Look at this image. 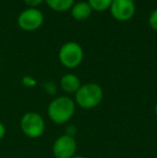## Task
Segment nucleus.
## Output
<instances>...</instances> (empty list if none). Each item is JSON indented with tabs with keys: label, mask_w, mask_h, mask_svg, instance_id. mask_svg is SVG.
<instances>
[{
	"label": "nucleus",
	"mask_w": 157,
	"mask_h": 158,
	"mask_svg": "<svg viewBox=\"0 0 157 158\" xmlns=\"http://www.w3.org/2000/svg\"><path fill=\"white\" fill-rule=\"evenodd\" d=\"M155 115H156V117H157V103H156V106H155Z\"/></svg>",
	"instance_id": "f3484780"
},
{
	"label": "nucleus",
	"mask_w": 157,
	"mask_h": 158,
	"mask_svg": "<svg viewBox=\"0 0 157 158\" xmlns=\"http://www.w3.org/2000/svg\"><path fill=\"white\" fill-rule=\"evenodd\" d=\"M83 57V48L76 42H67L59 50V61L66 68H76L81 64Z\"/></svg>",
	"instance_id": "20e7f679"
},
{
	"label": "nucleus",
	"mask_w": 157,
	"mask_h": 158,
	"mask_svg": "<svg viewBox=\"0 0 157 158\" xmlns=\"http://www.w3.org/2000/svg\"><path fill=\"white\" fill-rule=\"evenodd\" d=\"M22 83H23L26 87H34V86H36L37 81L32 77H30V75H26V77H24L23 79H22Z\"/></svg>",
	"instance_id": "f8f14e48"
},
{
	"label": "nucleus",
	"mask_w": 157,
	"mask_h": 158,
	"mask_svg": "<svg viewBox=\"0 0 157 158\" xmlns=\"http://www.w3.org/2000/svg\"><path fill=\"white\" fill-rule=\"evenodd\" d=\"M76 141L74 137L63 135L55 140L53 144V155L55 158H72L76 156Z\"/></svg>",
	"instance_id": "423d86ee"
},
{
	"label": "nucleus",
	"mask_w": 157,
	"mask_h": 158,
	"mask_svg": "<svg viewBox=\"0 0 157 158\" xmlns=\"http://www.w3.org/2000/svg\"><path fill=\"white\" fill-rule=\"evenodd\" d=\"M92 12L93 10L89 4H88V2H84V1L74 3L71 8V15L76 21L87 19L92 15Z\"/></svg>",
	"instance_id": "1a4fd4ad"
},
{
	"label": "nucleus",
	"mask_w": 157,
	"mask_h": 158,
	"mask_svg": "<svg viewBox=\"0 0 157 158\" xmlns=\"http://www.w3.org/2000/svg\"><path fill=\"white\" fill-rule=\"evenodd\" d=\"M48 6L57 12H64L72 8L74 0H45Z\"/></svg>",
	"instance_id": "9d476101"
},
{
	"label": "nucleus",
	"mask_w": 157,
	"mask_h": 158,
	"mask_svg": "<svg viewBox=\"0 0 157 158\" xmlns=\"http://www.w3.org/2000/svg\"><path fill=\"white\" fill-rule=\"evenodd\" d=\"M24 1H25V3L27 4V6H29L30 8H35V6L41 4L44 0H24Z\"/></svg>",
	"instance_id": "2eb2a0df"
},
{
	"label": "nucleus",
	"mask_w": 157,
	"mask_h": 158,
	"mask_svg": "<svg viewBox=\"0 0 157 158\" xmlns=\"http://www.w3.org/2000/svg\"><path fill=\"white\" fill-rule=\"evenodd\" d=\"M44 88H45V90L50 95H54L55 93H56V90H57L56 89V84L53 83V82H48V83H45Z\"/></svg>",
	"instance_id": "4468645a"
},
{
	"label": "nucleus",
	"mask_w": 157,
	"mask_h": 158,
	"mask_svg": "<svg viewBox=\"0 0 157 158\" xmlns=\"http://www.w3.org/2000/svg\"><path fill=\"white\" fill-rule=\"evenodd\" d=\"M43 14L37 8H28L21 12L17 17V24L23 30L34 31L40 28L43 24Z\"/></svg>",
	"instance_id": "39448f33"
},
{
	"label": "nucleus",
	"mask_w": 157,
	"mask_h": 158,
	"mask_svg": "<svg viewBox=\"0 0 157 158\" xmlns=\"http://www.w3.org/2000/svg\"><path fill=\"white\" fill-rule=\"evenodd\" d=\"M112 1L113 0H88L87 2L92 8V10L101 12V11L110 9Z\"/></svg>",
	"instance_id": "9b49d317"
},
{
	"label": "nucleus",
	"mask_w": 157,
	"mask_h": 158,
	"mask_svg": "<svg viewBox=\"0 0 157 158\" xmlns=\"http://www.w3.org/2000/svg\"><path fill=\"white\" fill-rule=\"evenodd\" d=\"M21 129L26 137L30 139H37L41 137L45 130V123L44 119L39 113L37 112H27L22 116Z\"/></svg>",
	"instance_id": "7ed1b4c3"
},
{
	"label": "nucleus",
	"mask_w": 157,
	"mask_h": 158,
	"mask_svg": "<svg viewBox=\"0 0 157 158\" xmlns=\"http://www.w3.org/2000/svg\"><path fill=\"white\" fill-rule=\"evenodd\" d=\"M103 98V90L96 83H86L81 85L76 93V102L81 108L89 110L100 104Z\"/></svg>",
	"instance_id": "f03ea898"
},
{
	"label": "nucleus",
	"mask_w": 157,
	"mask_h": 158,
	"mask_svg": "<svg viewBox=\"0 0 157 158\" xmlns=\"http://www.w3.org/2000/svg\"><path fill=\"white\" fill-rule=\"evenodd\" d=\"M110 10L114 19L125 22L134 16L136 12V4L132 0H113Z\"/></svg>",
	"instance_id": "0eeeda50"
},
{
	"label": "nucleus",
	"mask_w": 157,
	"mask_h": 158,
	"mask_svg": "<svg viewBox=\"0 0 157 158\" xmlns=\"http://www.w3.org/2000/svg\"><path fill=\"white\" fill-rule=\"evenodd\" d=\"M72 158H85V157H83V156H73Z\"/></svg>",
	"instance_id": "a211bd4d"
},
{
	"label": "nucleus",
	"mask_w": 157,
	"mask_h": 158,
	"mask_svg": "<svg viewBox=\"0 0 157 158\" xmlns=\"http://www.w3.org/2000/svg\"><path fill=\"white\" fill-rule=\"evenodd\" d=\"M76 112V102L69 97L60 96L50 102L48 106V115L53 123L61 125L73 117Z\"/></svg>",
	"instance_id": "f257e3e1"
},
{
	"label": "nucleus",
	"mask_w": 157,
	"mask_h": 158,
	"mask_svg": "<svg viewBox=\"0 0 157 158\" xmlns=\"http://www.w3.org/2000/svg\"><path fill=\"white\" fill-rule=\"evenodd\" d=\"M132 1H136V0H132Z\"/></svg>",
	"instance_id": "6ab92c4d"
},
{
	"label": "nucleus",
	"mask_w": 157,
	"mask_h": 158,
	"mask_svg": "<svg viewBox=\"0 0 157 158\" xmlns=\"http://www.w3.org/2000/svg\"><path fill=\"white\" fill-rule=\"evenodd\" d=\"M60 87L67 94H76L81 87V81L73 73H67L60 79Z\"/></svg>",
	"instance_id": "6e6552de"
},
{
	"label": "nucleus",
	"mask_w": 157,
	"mask_h": 158,
	"mask_svg": "<svg viewBox=\"0 0 157 158\" xmlns=\"http://www.w3.org/2000/svg\"><path fill=\"white\" fill-rule=\"evenodd\" d=\"M6 128L3 124L0 122V140L3 139L4 135H6Z\"/></svg>",
	"instance_id": "dca6fc26"
},
{
	"label": "nucleus",
	"mask_w": 157,
	"mask_h": 158,
	"mask_svg": "<svg viewBox=\"0 0 157 158\" xmlns=\"http://www.w3.org/2000/svg\"><path fill=\"white\" fill-rule=\"evenodd\" d=\"M149 24L154 30H157V9L151 13L149 17Z\"/></svg>",
	"instance_id": "ddd939ff"
}]
</instances>
